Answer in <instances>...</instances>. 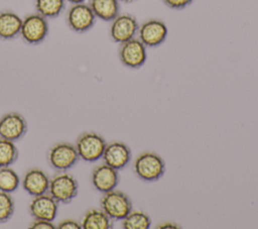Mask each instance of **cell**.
<instances>
[{"label": "cell", "instance_id": "obj_1", "mask_svg": "<svg viewBox=\"0 0 258 229\" xmlns=\"http://www.w3.org/2000/svg\"><path fill=\"white\" fill-rule=\"evenodd\" d=\"M133 169L139 179L145 182H154L164 175L165 163L157 153L146 151L135 158Z\"/></svg>", "mask_w": 258, "mask_h": 229}, {"label": "cell", "instance_id": "obj_2", "mask_svg": "<svg viewBox=\"0 0 258 229\" xmlns=\"http://www.w3.org/2000/svg\"><path fill=\"white\" fill-rule=\"evenodd\" d=\"M103 211L114 220H123L132 210V203L129 197L121 191L111 190L104 193L101 199Z\"/></svg>", "mask_w": 258, "mask_h": 229}, {"label": "cell", "instance_id": "obj_3", "mask_svg": "<svg viewBox=\"0 0 258 229\" xmlns=\"http://www.w3.org/2000/svg\"><path fill=\"white\" fill-rule=\"evenodd\" d=\"M106 141L94 132L84 133L77 140V151L79 156L86 161H96L103 156Z\"/></svg>", "mask_w": 258, "mask_h": 229}, {"label": "cell", "instance_id": "obj_4", "mask_svg": "<svg viewBox=\"0 0 258 229\" xmlns=\"http://www.w3.org/2000/svg\"><path fill=\"white\" fill-rule=\"evenodd\" d=\"M119 59L121 63L130 69L142 67L147 59L146 46L139 38H132L121 43L119 49Z\"/></svg>", "mask_w": 258, "mask_h": 229}, {"label": "cell", "instance_id": "obj_5", "mask_svg": "<svg viewBox=\"0 0 258 229\" xmlns=\"http://www.w3.org/2000/svg\"><path fill=\"white\" fill-rule=\"evenodd\" d=\"M139 24L135 16L131 14H118L111 23L110 36L113 41L123 43L135 37Z\"/></svg>", "mask_w": 258, "mask_h": 229}, {"label": "cell", "instance_id": "obj_6", "mask_svg": "<svg viewBox=\"0 0 258 229\" xmlns=\"http://www.w3.org/2000/svg\"><path fill=\"white\" fill-rule=\"evenodd\" d=\"M167 26L159 19H148L138 28V38L146 47L160 45L167 36Z\"/></svg>", "mask_w": 258, "mask_h": 229}, {"label": "cell", "instance_id": "obj_7", "mask_svg": "<svg viewBox=\"0 0 258 229\" xmlns=\"http://www.w3.org/2000/svg\"><path fill=\"white\" fill-rule=\"evenodd\" d=\"M48 32V24L44 16L37 14H30L22 20L20 33L23 39L30 44L41 42Z\"/></svg>", "mask_w": 258, "mask_h": 229}, {"label": "cell", "instance_id": "obj_8", "mask_svg": "<svg viewBox=\"0 0 258 229\" xmlns=\"http://www.w3.org/2000/svg\"><path fill=\"white\" fill-rule=\"evenodd\" d=\"M49 191L54 200L61 203H69L78 194V183L72 176L61 174L49 182Z\"/></svg>", "mask_w": 258, "mask_h": 229}, {"label": "cell", "instance_id": "obj_9", "mask_svg": "<svg viewBox=\"0 0 258 229\" xmlns=\"http://www.w3.org/2000/svg\"><path fill=\"white\" fill-rule=\"evenodd\" d=\"M95 14L90 5L85 3L74 4L68 12V24L74 31L85 32L95 23Z\"/></svg>", "mask_w": 258, "mask_h": 229}, {"label": "cell", "instance_id": "obj_10", "mask_svg": "<svg viewBox=\"0 0 258 229\" xmlns=\"http://www.w3.org/2000/svg\"><path fill=\"white\" fill-rule=\"evenodd\" d=\"M102 157L106 164L118 170L125 167L130 161L131 150L125 143L114 141L106 145Z\"/></svg>", "mask_w": 258, "mask_h": 229}, {"label": "cell", "instance_id": "obj_11", "mask_svg": "<svg viewBox=\"0 0 258 229\" xmlns=\"http://www.w3.org/2000/svg\"><path fill=\"white\" fill-rule=\"evenodd\" d=\"M79 154L77 148L69 143H59L54 145L49 152V161L57 169H68L78 160Z\"/></svg>", "mask_w": 258, "mask_h": 229}, {"label": "cell", "instance_id": "obj_12", "mask_svg": "<svg viewBox=\"0 0 258 229\" xmlns=\"http://www.w3.org/2000/svg\"><path fill=\"white\" fill-rule=\"evenodd\" d=\"M92 182L99 192L107 193L117 186L119 182L118 171L106 163L101 164L93 170Z\"/></svg>", "mask_w": 258, "mask_h": 229}, {"label": "cell", "instance_id": "obj_13", "mask_svg": "<svg viewBox=\"0 0 258 229\" xmlns=\"http://www.w3.org/2000/svg\"><path fill=\"white\" fill-rule=\"evenodd\" d=\"M26 131L25 119L17 113L6 114L0 120V136L8 139L15 140L20 138Z\"/></svg>", "mask_w": 258, "mask_h": 229}, {"label": "cell", "instance_id": "obj_14", "mask_svg": "<svg viewBox=\"0 0 258 229\" xmlns=\"http://www.w3.org/2000/svg\"><path fill=\"white\" fill-rule=\"evenodd\" d=\"M30 212L36 219L52 221L57 213L56 200L52 197L40 195L30 203Z\"/></svg>", "mask_w": 258, "mask_h": 229}, {"label": "cell", "instance_id": "obj_15", "mask_svg": "<svg viewBox=\"0 0 258 229\" xmlns=\"http://www.w3.org/2000/svg\"><path fill=\"white\" fill-rule=\"evenodd\" d=\"M23 188L30 195L40 196L49 188V181L42 170L31 169L24 177Z\"/></svg>", "mask_w": 258, "mask_h": 229}, {"label": "cell", "instance_id": "obj_16", "mask_svg": "<svg viewBox=\"0 0 258 229\" xmlns=\"http://www.w3.org/2000/svg\"><path fill=\"white\" fill-rule=\"evenodd\" d=\"M22 19L14 12H0V38L10 39L20 33Z\"/></svg>", "mask_w": 258, "mask_h": 229}, {"label": "cell", "instance_id": "obj_17", "mask_svg": "<svg viewBox=\"0 0 258 229\" xmlns=\"http://www.w3.org/2000/svg\"><path fill=\"white\" fill-rule=\"evenodd\" d=\"M89 5L95 16L104 21H112L119 14L118 0H90Z\"/></svg>", "mask_w": 258, "mask_h": 229}, {"label": "cell", "instance_id": "obj_18", "mask_svg": "<svg viewBox=\"0 0 258 229\" xmlns=\"http://www.w3.org/2000/svg\"><path fill=\"white\" fill-rule=\"evenodd\" d=\"M81 226L84 229H110L112 221L103 210L93 209L86 213Z\"/></svg>", "mask_w": 258, "mask_h": 229}, {"label": "cell", "instance_id": "obj_19", "mask_svg": "<svg viewBox=\"0 0 258 229\" xmlns=\"http://www.w3.org/2000/svg\"><path fill=\"white\" fill-rule=\"evenodd\" d=\"M122 224L125 229H148L151 225V220L145 212L131 210L123 219Z\"/></svg>", "mask_w": 258, "mask_h": 229}, {"label": "cell", "instance_id": "obj_20", "mask_svg": "<svg viewBox=\"0 0 258 229\" xmlns=\"http://www.w3.org/2000/svg\"><path fill=\"white\" fill-rule=\"evenodd\" d=\"M66 0H35L37 12L44 17H56L62 11Z\"/></svg>", "mask_w": 258, "mask_h": 229}, {"label": "cell", "instance_id": "obj_21", "mask_svg": "<svg viewBox=\"0 0 258 229\" xmlns=\"http://www.w3.org/2000/svg\"><path fill=\"white\" fill-rule=\"evenodd\" d=\"M18 176L13 169L9 167L0 168V191L6 193L13 192L18 187Z\"/></svg>", "mask_w": 258, "mask_h": 229}, {"label": "cell", "instance_id": "obj_22", "mask_svg": "<svg viewBox=\"0 0 258 229\" xmlns=\"http://www.w3.org/2000/svg\"><path fill=\"white\" fill-rule=\"evenodd\" d=\"M17 157V148L8 139H0V166L11 164Z\"/></svg>", "mask_w": 258, "mask_h": 229}, {"label": "cell", "instance_id": "obj_23", "mask_svg": "<svg viewBox=\"0 0 258 229\" xmlns=\"http://www.w3.org/2000/svg\"><path fill=\"white\" fill-rule=\"evenodd\" d=\"M14 210V204L12 198L8 193L0 191V222L8 220Z\"/></svg>", "mask_w": 258, "mask_h": 229}, {"label": "cell", "instance_id": "obj_24", "mask_svg": "<svg viewBox=\"0 0 258 229\" xmlns=\"http://www.w3.org/2000/svg\"><path fill=\"white\" fill-rule=\"evenodd\" d=\"M194 0H162V2L171 9H183Z\"/></svg>", "mask_w": 258, "mask_h": 229}, {"label": "cell", "instance_id": "obj_25", "mask_svg": "<svg viewBox=\"0 0 258 229\" xmlns=\"http://www.w3.org/2000/svg\"><path fill=\"white\" fill-rule=\"evenodd\" d=\"M30 228H33V229H54L55 227L50 223V221L37 219V221H35L30 226Z\"/></svg>", "mask_w": 258, "mask_h": 229}, {"label": "cell", "instance_id": "obj_26", "mask_svg": "<svg viewBox=\"0 0 258 229\" xmlns=\"http://www.w3.org/2000/svg\"><path fill=\"white\" fill-rule=\"evenodd\" d=\"M81 227L82 226L78 222L73 220H67V221L60 222L57 226V228L59 229H80Z\"/></svg>", "mask_w": 258, "mask_h": 229}, {"label": "cell", "instance_id": "obj_27", "mask_svg": "<svg viewBox=\"0 0 258 229\" xmlns=\"http://www.w3.org/2000/svg\"><path fill=\"white\" fill-rule=\"evenodd\" d=\"M179 228L178 226H176L175 224L173 223H163V224H160L158 226H156V228Z\"/></svg>", "mask_w": 258, "mask_h": 229}, {"label": "cell", "instance_id": "obj_28", "mask_svg": "<svg viewBox=\"0 0 258 229\" xmlns=\"http://www.w3.org/2000/svg\"><path fill=\"white\" fill-rule=\"evenodd\" d=\"M73 4H78V3H84L86 0H67Z\"/></svg>", "mask_w": 258, "mask_h": 229}, {"label": "cell", "instance_id": "obj_29", "mask_svg": "<svg viewBox=\"0 0 258 229\" xmlns=\"http://www.w3.org/2000/svg\"><path fill=\"white\" fill-rule=\"evenodd\" d=\"M119 2L121 1V2H126V3H128V2H133V1H135V0H118Z\"/></svg>", "mask_w": 258, "mask_h": 229}]
</instances>
